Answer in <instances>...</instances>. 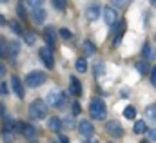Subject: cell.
Returning <instances> with one entry per match:
<instances>
[{"instance_id": "obj_28", "label": "cell", "mask_w": 156, "mask_h": 143, "mask_svg": "<svg viewBox=\"0 0 156 143\" xmlns=\"http://www.w3.org/2000/svg\"><path fill=\"white\" fill-rule=\"evenodd\" d=\"M76 71L78 72H85L87 71V60H85V58H78L76 60Z\"/></svg>"}, {"instance_id": "obj_35", "label": "cell", "mask_w": 156, "mask_h": 143, "mask_svg": "<svg viewBox=\"0 0 156 143\" xmlns=\"http://www.w3.org/2000/svg\"><path fill=\"white\" fill-rule=\"evenodd\" d=\"M147 136H149V140H151V141L156 143V129H151V131L147 132Z\"/></svg>"}, {"instance_id": "obj_23", "label": "cell", "mask_w": 156, "mask_h": 143, "mask_svg": "<svg viewBox=\"0 0 156 143\" xmlns=\"http://www.w3.org/2000/svg\"><path fill=\"white\" fill-rule=\"evenodd\" d=\"M123 116H125L127 120H134V118H136V109L133 107V105H127V107L123 109Z\"/></svg>"}, {"instance_id": "obj_3", "label": "cell", "mask_w": 156, "mask_h": 143, "mask_svg": "<svg viewBox=\"0 0 156 143\" xmlns=\"http://www.w3.org/2000/svg\"><path fill=\"white\" fill-rule=\"evenodd\" d=\"M64 102H66V96L58 89H51L45 94V105H49V107H62Z\"/></svg>"}, {"instance_id": "obj_27", "label": "cell", "mask_w": 156, "mask_h": 143, "mask_svg": "<svg viewBox=\"0 0 156 143\" xmlns=\"http://www.w3.org/2000/svg\"><path fill=\"white\" fill-rule=\"evenodd\" d=\"M7 54H9V51H7V42H5V38L0 36V58H5Z\"/></svg>"}, {"instance_id": "obj_20", "label": "cell", "mask_w": 156, "mask_h": 143, "mask_svg": "<svg viewBox=\"0 0 156 143\" xmlns=\"http://www.w3.org/2000/svg\"><path fill=\"white\" fill-rule=\"evenodd\" d=\"M144 56H145V60H154L156 58V53H154V49L151 47V44L144 45Z\"/></svg>"}, {"instance_id": "obj_6", "label": "cell", "mask_w": 156, "mask_h": 143, "mask_svg": "<svg viewBox=\"0 0 156 143\" xmlns=\"http://www.w3.org/2000/svg\"><path fill=\"white\" fill-rule=\"evenodd\" d=\"M105 131H107V134L113 136V138H122V136H123V127H122V123L116 121V120L107 121V123H105Z\"/></svg>"}, {"instance_id": "obj_8", "label": "cell", "mask_w": 156, "mask_h": 143, "mask_svg": "<svg viewBox=\"0 0 156 143\" xmlns=\"http://www.w3.org/2000/svg\"><path fill=\"white\" fill-rule=\"evenodd\" d=\"M40 58H42V62H44V65L47 67V69H53L55 67V56H53V53H51V49L45 45V47H42L38 51Z\"/></svg>"}, {"instance_id": "obj_40", "label": "cell", "mask_w": 156, "mask_h": 143, "mask_svg": "<svg viewBox=\"0 0 156 143\" xmlns=\"http://www.w3.org/2000/svg\"><path fill=\"white\" fill-rule=\"evenodd\" d=\"M83 143H98V141H93V140H87V141H83Z\"/></svg>"}, {"instance_id": "obj_41", "label": "cell", "mask_w": 156, "mask_h": 143, "mask_svg": "<svg viewBox=\"0 0 156 143\" xmlns=\"http://www.w3.org/2000/svg\"><path fill=\"white\" fill-rule=\"evenodd\" d=\"M151 4H153V5H156V0H154V2H151Z\"/></svg>"}, {"instance_id": "obj_19", "label": "cell", "mask_w": 156, "mask_h": 143, "mask_svg": "<svg viewBox=\"0 0 156 143\" xmlns=\"http://www.w3.org/2000/svg\"><path fill=\"white\" fill-rule=\"evenodd\" d=\"M7 26L11 27V31L15 33V35H18V36H22L24 35V29H22V26L16 22V20H11V22H7Z\"/></svg>"}, {"instance_id": "obj_29", "label": "cell", "mask_w": 156, "mask_h": 143, "mask_svg": "<svg viewBox=\"0 0 156 143\" xmlns=\"http://www.w3.org/2000/svg\"><path fill=\"white\" fill-rule=\"evenodd\" d=\"M16 15H18V18H22V20L27 18V11H26V5H24V4H18V5H16Z\"/></svg>"}, {"instance_id": "obj_18", "label": "cell", "mask_w": 156, "mask_h": 143, "mask_svg": "<svg viewBox=\"0 0 156 143\" xmlns=\"http://www.w3.org/2000/svg\"><path fill=\"white\" fill-rule=\"evenodd\" d=\"M44 38H45V42H47L49 47L55 45V29H53V27H47V29L44 31Z\"/></svg>"}, {"instance_id": "obj_17", "label": "cell", "mask_w": 156, "mask_h": 143, "mask_svg": "<svg viewBox=\"0 0 156 143\" xmlns=\"http://www.w3.org/2000/svg\"><path fill=\"white\" fill-rule=\"evenodd\" d=\"M145 131H147V123H145L144 120H138V121L133 125V132H134V134H144Z\"/></svg>"}, {"instance_id": "obj_7", "label": "cell", "mask_w": 156, "mask_h": 143, "mask_svg": "<svg viewBox=\"0 0 156 143\" xmlns=\"http://www.w3.org/2000/svg\"><path fill=\"white\" fill-rule=\"evenodd\" d=\"M45 18H47V13H45V9L42 7V4H40V5H35V7H31V20H33L37 26L45 24Z\"/></svg>"}, {"instance_id": "obj_30", "label": "cell", "mask_w": 156, "mask_h": 143, "mask_svg": "<svg viewBox=\"0 0 156 143\" xmlns=\"http://www.w3.org/2000/svg\"><path fill=\"white\" fill-rule=\"evenodd\" d=\"M58 35L62 36L64 40H71V38H73V33H71L69 29H66V27H62V29L58 31Z\"/></svg>"}, {"instance_id": "obj_2", "label": "cell", "mask_w": 156, "mask_h": 143, "mask_svg": "<svg viewBox=\"0 0 156 143\" xmlns=\"http://www.w3.org/2000/svg\"><path fill=\"white\" fill-rule=\"evenodd\" d=\"M47 110H49V107H47L45 102L40 100V98L29 103V116H31L33 120H44V118L47 116Z\"/></svg>"}, {"instance_id": "obj_1", "label": "cell", "mask_w": 156, "mask_h": 143, "mask_svg": "<svg viewBox=\"0 0 156 143\" xmlns=\"http://www.w3.org/2000/svg\"><path fill=\"white\" fill-rule=\"evenodd\" d=\"M89 114L93 120H105V114H107L105 102L102 98H93L89 103Z\"/></svg>"}, {"instance_id": "obj_15", "label": "cell", "mask_w": 156, "mask_h": 143, "mask_svg": "<svg viewBox=\"0 0 156 143\" xmlns=\"http://www.w3.org/2000/svg\"><path fill=\"white\" fill-rule=\"evenodd\" d=\"M69 82H71V94L73 96H80L82 94V83L76 80V76H71Z\"/></svg>"}, {"instance_id": "obj_25", "label": "cell", "mask_w": 156, "mask_h": 143, "mask_svg": "<svg viewBox=\"0 0 156 143\" xmlns=\"http://www.w3.org/2000/svg\"><path fill=\"white\" fill-rule=\"evenodd\" d=\"M145 116H147V120H149V121L156 123V105L147 107V110H145Z\"/></svg>"}, {"instance_id": "obj_5", "label": "cell", "mask_w": 156, "mask_h": 143, "mask_svg": "<svg viewBox=\"0 0 156 143\" xmlns=\"http://www.w3.org/2000/svg\"><path fill=\"white\" fill-rule=\"evenodd\" d=\"M16 131H20L22 132V136L26 138V140H29V141H33L35 138H37V129H35V125H29V123H16Z\"/></svg>"}, {"instance_id": "obj_33", "label": "cell", "mask_w": 156, "mask_h": 143, "mask_svg": "<svg viewBox=\"0 0 156 143\" xmlns=\"http://www.w3.org/2000/svg\"><path fill=\"white\" fill-rule=\"evenodd\" d=\"M7 92H9V89H7L5 82H0V94L2 96H7Z\"/></svg>"}, {"instance_id": "obj_9", "label": "cell", "mask_w": 156, "mask_h": 143, "mask_svg": "<svg viewBox=\"0 0 156 143\" xmlns=\"http://www.w3.org/2000/svg\"><path fill=\"white\" fill-rule=\"evenodd\" d=\"M78 132H80L82 136H93L94 125H93L89 120H80V121H78Z\"/></svg>"}, {"instance_id": "obj_13", "label": "cell", "mask_w": 156, "mask_h": 143, "mask_svg": "<svg viewBox=\"0 0 156 143\" xmlns=\"http://www.w3.org/2000/svg\"><path fill=\"white\" fill-rule=\"evenodd\" d=\"M100 11H102V7H100L98 4L89 5V7L85 9V16H87V20H89V22H94V20L100 16Z\"/></svg>"}, {"instance_id": "obj_24", "label": "cell", "mask_w": 156, "mask_h": 143, "mask_svg": "<svg viewBox=\"0 0 156 143\" xmlns=\"http://www.w3.org/2000/svg\"><path fill=\"white\" fill-rule=\"evenodd\" d=\"M136 69H138L140 74H147V72H151V65L147 62H138L136 64Z\"/></svg>"}, {"instance_id": "obj_42", "label": "cell", "mask_w": 156, "mask_h": 143, "mask_svg": "<svg viewBox=\"0 0 156 143\" xmlns=\"http://www.w3.org/2000/svg\"><path fill=\"white\" fill-rule=\"evenodd\" d=\"M144 143H149V141H144Z\"/></svg>"}, {"instance_id": "obj_16", "label": "cell", "mask_w": 156, "mask_h": 143, "mask_svg": "<svg viewBox=\"0 0 156 143\" xmlns=\"http://www.w3.org/2000/svg\"><path fill=\"white\" fill-rule=\"evenodd\" d=\"M7 51H9V54L7 56H11V58H15L18 53H20V44L16 42V40H13L11 44H7Z\"/></svg>"}, {"instance_id": "obj_36", "label": "cell", "mask_w": 156, "mask_h": 143, "mask_svg": "<svg viewBox=\"0 0 156 143\" xmlns=\"http://www.w3.org/2000/svg\"><path fill=\"white\" fill-rule=\"evenodd\" d=\"M51 143H69V140H67L66 136H58L56 140H53V141H51Z\"/></svg>"}, {"instance_id": "obj_21", "label": "cell", "mask_w": 156, "mask_h": 143, "mask_svg": "<svg viewBox=\"0 0 156 143\" xmlns=\"http://www.w3.org/2000/svg\"><path fill=\"white\" fill-rule=\"evenodd\" d=\"M24 42L27 44V45H35V42H37V35L33 33V31H24Z\"/></svg>"}, {"instance_id": "obj_10", "label": "cell", "mask_w": 156, "mask_h": 143, "mask_svg": "<svg viewBox=\"0 0 156 143\" xmlns=\"http://www.w3.org/2000/svg\"><path fill=\"white\" fill-rule=\"evenodd\" d=\"M111 29H113V36H115L113 44H115V45H118V44H120V38H122V36H123V33H125V20H120V22H116Z\"/></svg>"}, {"instance_id": "obj_4", "label": "cell", "mask_w": 156, "mask_h": 143, "mask_svg": "<svg viewBox=\"0 0 156 143\" xmlns=\"http://www.w3.org/2000/svg\"><path fill=\"white\" fill-rule=\"evenodd\" d=\"M45 80H47L45 72H42V71H31L27 76H26V85L35 89V87L44 85V83H45Z\"/></svg>"}, {"instance_id": "obj_26", "label": "cell", "mask_w": 156, "mask_h": 143, "mask_svg": "<svg viewBox=\"0 0 156 143\" xmlns=\"http://www.w3.org/2000/svg\"><path fill=\"white\" fill-rule=\"evenodd\" d=\"M60 123H62V127H64L66 131H73V129H75L73 118H64V120H60Z\"/></svg>"}, {"instance_id": "obj_37", "label": "cell", "mask_w": 156, "mask_h": 143, "mask_svg": "<svg viewBox=\"0 0 156 143\" xmlns=\"http://www.w3.org/2000/svg\"><path fill=\"white\" fill-rule=\"evenodd\" d=\"M151 83L156 87V67H153V71H151Z\"/></svg>"}, {"instance_id": "obj_31", "label": "cell", "mask_w": 156, "mask_h": 143, "mask_svg": "<svg viewBox=\"0 0 156 143\" xmlns=\"http://www.w3.org/2000/svg\"><path fill=\"white\" fill-rule=\"evenodd\" d=\"M2 138H4V143H13V140H15V136H13V132H9V131H4V134H2Z\"/></svg>"}, {"instance_id": "obj_12", "label": "cell", "mask_w": 156, "mask_h": 143, "mask_svg": "<svg viewBox=\"0 0 156 143\" xmlns=\"http://www.w3.org/2000/svg\"><path fill=\"white\" fill-rule=\"evenodd\" d=\"M11 89H13L15 96H18L20 100L24 98V85H22V82H20V78H18L16 74L11 76Z\"/></svg>"}, {"instance_id": "obj_32", "label": "cell", "mask_w": 156, "mask_h": 143, "mask_svg": "<svg viewBox=\"0 0 156 143\" xmlns=\"http://www.w3.org/2000/svg\"><path fill=\"white\" fill-rule=\"evenodd\" d=\"M53 7L58 9V11H66V2H62V0H53Z\"/></svg>"}, {"instance_id": "obj_14", "label": "cell", "mask_w": 156, "mask_h": 143, "mask_svg": "<svg viewBox=\"0 0 156 143\" xmlns=\"http://www.w3.org/2000/svg\"><path fill=\"white\" fill-rule=\"evenodd\" d=\"M47 129H49V131H53V132H58V131L62 129L60 118H58V116H51V118L47 120Z\"/></svg>"}, {"instance_id": "obj_11", "label": "cell", "mask_w": 156, "mask_h": 143, "mask_svg": "<svg viewBox=\"0 0 156 143\" xmlns=\"http://www.w3.org/2000/svg\"><path fill=\"white\" fill-rule=\"evenodd\" d=\"M104 22L109 26V27H113L115 24L118 22V16H116V11L111 7V5H107L105 9H104Z\"/></svg>"}, {"instance_id": "obj_22", "label": "cell", "mask_w": 156, "mask_h": 143, "mask_svg": "<svg viewBox=\"0 0 156 143\" xmlns=\"http://www.w3.org/2000/svg\"><path fill=\"white\" fill-rule=\"evenodd\" d=\"M83 51H85V54H87V56H93V54H94V51H96V47H94V44H93V42L85 40V42H83Z\"/></svg>"}, {"instance_id": "obj_34", "label": "cell", "mask_w": 156, "mask_h": 143, "mask_svg": "<svg viewBox=\"0 0 156 143\" xmlns=\"http://www.w3.org/2000/svg\"><path fill=\"white\" fill-rule=\"evenodd\" d=\"M80 112H82V107H80L78 102H75V103H73V114L76 116V114H80Z\"/></svg>"}, {"instance_id": "obj_38", "label": "cell", "mask_w": 156, "mask_h": 143, "mask_svg": "<svg viewBox=\"0 0 156 143\" xmlns=\"http://www.w3.org/2000/svg\"><path fill=\"white\" fill-rule=\"evenodd\" d=\"M4 76H5V65L0 64V78H4Z\"/></svg>"}, {"instance_id": "obj_39", "label": "cell", "mask_w": 156, "mask_h": 143, "mask_svg": "<svg viewBox=\"0 0 156 143\" xmlns=\"http://www.w3.org/2000/svg\"><path fill=\"white\" fill-rule=\"evenodd\" d=\"M2 24H5V18H4V16L0 15V26H2Z\"/></svg>"}]
</instances>
